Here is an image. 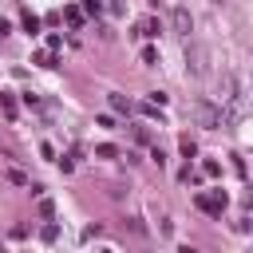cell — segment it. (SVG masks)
Masks as SVG:
<instances>
[{"mask_svg": "<svg viewBox=\"0 0 253 253\" xmlns=\"http://www.w3.org/2000/svg\"><path fill=\"white\" fill-rule=\"evenodd\" d=\"M170 20H174V32H178V36H190V32H194V20H190V12H186V8H174V16H170Z\"/></svg>", "mask_w": 253, "mask_h": 253, "instance_id": "3957f363", "label": "cell"}, {"mask_svg": "<svg viewBox=\"0 0 253 253\" xmlns=\"http://www.w3.org/2000/svg\"><path fill=\"white\" fill-rule=\"evenodd\" d=\"M194 202H198V210H202V213L221 217V210H225V202H229V198H225V190H210V194H198Z\"/></svg>", "mask_w": 253, "mask_h": 253, "instance_id": "7a4b0ae2", "label": "cell"}, {"mask_svg": "<svg viewBox=\"0 0 253 253\" xmlns=\"http://www.w3.org/2000/svg\"><path fill=\"white\" fill-rule=\"evenodd\" d=\"M63 47V36H47V51H59Z\"/></svg>", "mask_w": 253, "mask_h": 253, "instance_id": "e0dca14e", "label": "cell"}, {"mask_svg": "<svg viewBox=\"0 0 253 253\" xmlns=\"http://www.w3.org/2000/svg\"><path fill=\"white\" fill-rule=\"evenodd\" d=\"M142 63H158V51L154 47H142Z\"/></svg>", "mask_w": 253, "mask_h": 253, "instance_id": "ac0fdd59", "label": "cell"}, {"mask_svg": "<svg viewBox=\"0 0 253 253\" xmlns=\"http://www.w3.org/2000/svg\"><path fill=\"white\" fill-rule=\"evenodd\" d=\"M111 99V111H119V115H130V103L123 99V95H107Z\"/></svg>", "mask_w": 253, "mask_h": 253, "instance_id": "ba28073f", "label": "cell"}, {"mask_svg": "<svg viewBox=\"0 0 253 253\" xmlns=\"http://www.w3.org/2000/svg\"><path fill=\"white\" fill-rule=\"evenodd\" d=\"M59 170H63V174H71V170H75V158H71V154H63V158H59Z\"/></svg>", "mask_w": 253, "mask_h": 253, "instance_id": "2e32d148", "label": "cell"}, {"mask_svg": "<svg viewBox=\"0 0 253 253\" xmlns=\"http://www.w3.org/2000/svg\"><path fill=\"white\" fill-rule=\"evenodd\" d=\"M32 63H40V67H59V59H55L51 51H36V55H32Z\"/></svg>", "mask_w": 253, "mask_h": 253, "instance_id": "8992f818", "label": "cell"}, {"mask_svg": "<svg viewBox=\"0 0 253 253\" xmlns=\"http://www.w3.org/2000/svg\"><path fill=\"white\" fill-rule=\"evenodd\" d=\"M63 20H67V24H71V28L79 32V28H83V8H79V4H71V8H63Z\"/></svg>", "mask_w": 253, "mask_h": 253, "instance_id": "277c9868", "label": "cell"}, {"mask_svg": "<svg viewBox=\"0 0 253 253\" xmlns=\"http://www.w3.org/2000/svg\"><path fill=\"white\" fill-rule=\"evenodd\" d=\"M40 217H55V202L51 198H40Z\"/></svg>", "mask_w": 253, "mask_h": 253, "instance_id": "8fae6325", "label": "cell"}, {"mask_svg": "<svg viewBox=\"0 0 253 253\" xmlns=\"http://www.w3.org/2000/svg\"><path fill=\"white\" fill-rule=\"evenodd\" d=\"M178 146H182V154H186V158H194V154H198V146H194V138H190V134H186Z\"/></svg>", "mask_w": 253, "mask_h": 253, "instance_id": "7c38bea8", "label": "cell"}, {"mask_svg": "<svg viewBox=\"0 0 253 253\" xmlns=\"http://www.w3.org/2000/svg\"><path fill=\"white\" fill-rule=\"evenodd\" d=\"M79 8H83V16H99V12H103L99 0H79Z\"/></svg>", "mask_w": 253, "mask_h": 253, "instance_id": "30bf717a", "label": "cell"}, {"mask_svg": "<svg viewBox=\"0 0 253 253\" xmlns=\"http://www.w3.org/2000/svg\"><path fill=\"white\" fill-rule=\"evenodd\" d=\"M0 111H4L8 119H16V115H20V107H16V99H12V95H4V91H0Z\"/></svg>", "mask_w": 253, "mask_h": 253, "instance_id": "5b68a950", "label": "cell"}, {"mask_svg": "<svg viewBox=\"0 0 253 253\" xmlns=\"http://www.w3.org/2000/svg\"><path fill=\"white\" fill-rule=\"evenodd\" d=\"M190 111H194L198 126H206V130H217V126H225V123H229V119H225V111H221L217 103H210V99H198Z\"/></svg>", "mask_w": 253, "mask_h": 253, "instance_id": "6da1fadb", "label": "cell"}, {"mask_svg": "<svg viewBox=\"0 0 253 253\" xmlns=\"http://www.w3.org/2000/svg\"><path fill=\"white\" fill-rule=\"evenodd\" d=\"M202 174H206V178H217V174H221V166H217V162H213V158H210V162H206V166H202Z\"/></svg>", "mask_w": 253, "mask_h": 253, "instance_id": "5bb4252c", "label": "cell"}, {"mask_svg": "<svg viewBox=\"0 0 253 253\" xmlns=\"http://www.w3.org/2000/svg\"><path fill=\"white\" fill-rule=\"evenodd\" d=\"M40 237H43V241H55V237H59V225H43Z\"/></svg>", "mask_w": 253, "mask_h": 253, "instance_id": "9a60e30c", "label": "cell"}, {"mask_svg": "<svg viewBox=\"0 0 253 253\" xmlns=\"http://www.w3.org/2000/svg\"><path fill=\"white\" fill-rule=\"evenodd\" d=\"M8 182H12V186H28V174H24V170H8Z\"/></svg>", "mask_w": 253, "mask_h": 253, "instance_id": "4fadbf2b", "label": "cell"}, {"mask_svg": "<svg viewBox=\"0 0 253 253\" xmlns=\"http://www.w3.org/2000/svg\"><path fill=\"white\" fill-rule=\"evenodd\" d=\"M20 24H24V32H28V36H36V32H40V16H32V12H24V20H20Z\"/></svg>", "mask_w": 253, "mask_h": 253, "instance_id": "52a82bcc", "label": "cell"}, {"mask_svg": "<svg viewBox=\"0 0 253 253\" xmlns=\"http://www.w3.org/2000/svg\"><path fill=\"white\" fill-rule=\"evenodd\" d=\"M95 154L99 158H119V146L115 142H103V146H95Z\"/></svg>", "mask_w": 253, "mask_h": 253, "instance_id": "9c48e42d", "label": "cell"}]
</instances>
